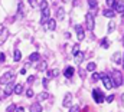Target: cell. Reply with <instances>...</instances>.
Masks as SVG:
<instances>
[{
	"mask_svg": "<svg viewBox=\"0 0 124 112\" xmlns=\"http://www.w3.org/2000/svg\"><path fill=\"white\" fill-rule=\"evenodd\" d=\"M110 79H111L113 86H116V88L117 86H121L124 82V76L120 70H113V76H110Z\"/></svg>",
	"mask_w": 124,
	"mask_h": 112,
	"instance_id": "obj_1",
	"label": "cell"
},
{
	"mask_svg": "<svg viewBox=\"0 0 124 112\" xmlns=\"http://www.w3.org/2000/svg\"><path fill=\"white\" fill-rule=\"evenodd\" d=\"M93 98H94V101L97 102V104H102L104 102V99H105V96H104V93L98 89V88H94V91H93Z\"/></svg>",
	"mask_w": 124,
	"mask_h": 112,
	"instance_id": "obj_2",
	"label": "cell"
},
{
	"mask_svg": "<svg viewBox=\"0 0 124 112\" xmlns=\"http://www.w3.org/2000/svg\"><path fill=\"white\" fill-rule=\"evenodd\" d=\"M100 79L102 81V84H104V88H105V89H113V84H111L110 76H107L105 73H100Z\"/></svg>",
	"mask_w": 124,
	"mask_h": 112,
	"instance_id": "obj_3",
	"label": "cell"
},
{
	"mask_svg": "<svg viewBox=\"0 0 124 112\" xmlns=\"http://www.w3.org/2000/svg\"><path fill=\"white\" fill-rule=\"evenodd\" d=\"M85 20H87V29L88 30H91V32H94V16L91 14V13H87L85 14Z\"/></svg>",
	"mask_w": 124,
	"mask_h": 112,
	"instance_id": "obj_4",
	"label": "cell"
},
{
	"mask_svg": "<svg viewBox=\"0 0 124 112\" xmlns=\"http://www.w3.org/2000/svg\"><path fill=\"white\" fill-rule=\"evenodd\" d=\"M15 79V75L12 73V72H6L1 78H0V84H9V82H12Z\"/></svg>",
	"mask_w": 124,
	"mask_h": 112,
	"instance_id": "obj_5",
	"label": "cell"
},
{
	"mask_svg": "<svg viewBox=\"0 0 124 112\" xmlns=\"http://www.w3.org/2000/svg\"><path fill=\"white\" fill-rule=\"evenodd\" d=\"M75 32H77L78 40H79V42H82V40H84V37H85V33H84L82 26H81V25H77V26H75Z\"/></svg>",
	"mask_w": 124,
	"mask_h": 112,
	"instance_id": "obj_6",
	"label": "cell"
},
{
	"mask_svg": "<svg viewBox=\"0 0 124 112\" xmlns=\"http://www.w3.org/2000/svg\"><path fill=\"white\" fill-rule=\"evenodd\" d=\"M49 16H51V10H49V7L43 9V10H42V17H40V23H46V22L49 20Z\"/></svg>",
	"mask_w": 124,
	"mask_h": 112,
	"instance_id": "obj_7",
	"label": "cell"
},
{
	"mask_svg": "<svg viewBox=\"0 0 124 112\" xmlns=\"http://www.w3.org/2000/svg\"><path fill=\"white\" fill-rule=\"evenodd\" d=\"M113 10H114V13H123L124 12V3L123 1H116L114 6H113Z\"/></svg>",
	"mask_w": 124,
	"mask_h": 112,
	"instance_id": "obj_8",
	"label": "cell"
},
{
	"mask_svg": "<svg viewBox=\"0 0 124 112\" xmlns=\"http://www.w3.org/2000/svg\"><path fill=\"white\" fill-rule=\"evenodd\" d=\"M71 104H72V93H66L65 95V98H63V102H62V105L65 106V108H69L71 106Z\"/></svg>",
	"mask_w": 124,
	"mask_h": 112,
	"instance_id": "obj_9",
	"label": "cell"
},
{
	"mask_svg": "<svg viewBox=\"0 0 124 112\" xmlns=\"http://www.w3.org/2000/svg\"><path fill=\"white\" fill-rule=\"evenodd\" d=\"M123 55H124V52H116L114 55H113V62H116L117 65H120L121 62H123Z\"/></svg>",
	"mask_w": 124,
	"mask_h": 112,
	"instance_id": "obj_10",
	"label": "cell"
},
{
	"mask_svg": "<svg viewBox=\"0 0 124 112\" xmlns=\"http://www.w3.org/2000/svg\"><path fill=\"white\" fill-rule=\"evenodd\" d=\"M74 73H75V69H74L72 66H68V68L63 70V76H65V78H68V79H71Z\"/></svg>",
	"mask_w": 124,
	"mask_h": 112,
	"instance_id": "obj_11",
	"label": "cell"
},
{
	"mask_svg": "<svg viewBox=\"0 0 124 112\" xmlns=\"http://www.w3.org/2000/svg\"><path fill=\"white\" fill-rule=\"evenodd\" d=\"M55 28H56V20L49 17V20L46 22V30H55Z\"/></svg>",
	"mask_w": 124,
	"mask_h": 112,
	"instance_id": "obj_12",
	"label": "cell"
},
{
	"mask_svg": "<svg viewBox=\"0 0 124 112\" xmlns=\"http://www.w3.org/2000/svg\"><path fill=\"white\" fill-rule=\"evenodd\" d=\"M7 36H9V30H7L6 28H1L0 29V42L3 43V42L7 39Z\"/></svg>",
	"mask_w": 124,
	"mask_h": 112,
	"instance_id": "obj_13",
	"label": "cell"
},
{
	"mask_svg": "<svg viewBox=\"0 0 124 112\" xmlns=\"http://www.w3.org/2000/svg\"><path fill=\"white\" fill-rule=\"evenodd\" d=\"M13 88H15V86H13V82H9V84H7V86L4 88V96L12 95V93H13Z\"/></svg>",
	"mask_w": 124,
	"mask_h": 112,
	"instance_id": "obj_14",
	"label": "cell"
},
{
	"mask_svg": "<svg viewBox=\"0 0 124 112\" xmlns=\"http://www.w3.org/2000/svg\"><path fill=\"white\" fill-rule=\"evenodd\" d=\"M102 14H104L105 17H108V19H113V17L116 16V13H114V10H113V9H105V10L102 12Z\"/></svg>",
	"mask_w": 124,
	"mask_h": 112,
	"instance_id": "obj_15",
	"label": "cell"
},
{
	"mask_svg": "<svg viewBox=\"0 0 124 112\" xmlns=\"http://www.w3.org/2000/svg\"><path fill=\"white\" fill-rule=\"evenodd\" d=\"M31 112H42V106L39 102H35L31 105Z\"/></svg>",
	"mask_w": 124,
	"mask_h": 112,
	"instance_id": "obj_16",
	"label": "cell"
},
{
	"mask_svg": "<svg viewBox=\"0 0 124 112\" xmlns=\"http://www.w3.org/2000/svg\"><path fill=\"white\" fill-rule=\"evenodd\" d=\"M13 92H15L16 95H20V93H23V85H20V84L15 85V88H13Z\"/></svg>",
	"mask_w": 124,
	"mask_h": 112,
	"instance_id": "obj_17",
	"label": "cell"
},
{
	"mask_svg": "<svg viewBox=\"0 0 124 112\" xmlns=\"http://www.w3.org/2000/svg\"><path fill=\"white\" fill-rule=\"evenodd\" d=\"M59 75V69H52V70H48V78H56Z\"/></svg>",
	"mask_w": 124,
	"mask_h": 112,
	"instance_id": "obj_18",
	"label": "cell"
},
{
	"mask_svg": "<svg viewBox=\"0 0 124 112\" xmlns=\"http://www.w3.org/2000/svg\"><path fill=\"white\" fill-rule=\"evenodd\" d=\"M49 98V95H48V92H42V93H39V95H36V99L40 102V101H45V99H48Z\"/></svg>",
	"mask_w": 124,
	"mask_h": 112,
	"instance_id": "obj_19",
	"label": "cell"
},
{
	"mask_svg": "<svg viewBox=\"0 0 124 112\" xmlns=\"http://www.w3.org/2000/svg\"><path fill=\"white\" fill-rule=\"evenodd\" d=\"M22 59V53H20V50H15L13 52V60L15 62H19Z\"/></svg>",
	"mask_w": 124,
	"mask_h": 112,
	"instance_id": "obj_20",
	"label": "cell"
},
{
	"mask_svg": "<svg viewBox=\"0 0 124 112\" xmlns=\"http://www.w3.org/2000/svg\"><path fill=\"white\" fill-rule=\"evenodd\" d=\"M95 68H97V65H95L94 62H90V63L87 65V70H88V72H94Z\"/></svg>",
	"mask_w": 124,
	"mask_h": 112,
	"instance_id": "obj_21",
	"label": "cell"
},
{
	"mask_svg": "<svg viewBox=\"0 0 124 112\" xmlns=\"http://www.w3.org/2000/svg\"><path fill=\"white\" fill-rule=\"evenodd\" d=\"M74 57H75V62H77V63H81V62L84 60V55H82V52H79L78 55L74 56Z\"/></svg>",
	"mask_w": 124,
	"mask_h": 112,
	"instance_id": "obj_22",
	"label": "cell"
},
{
	"mask_svg": "<svg viewBox=\"0 0 124 112\" xmlns=\"http://www.w3.org/2000/svg\"><path fill=\"white\" fill-rule=\"evenodd\" d=\"M56 16H58V19H63V16H65V10H63L62 7H59V9H58Z\"/></svg>",
	"mask_w": 124,
	"mask_h": 112,
	"instance_id": "obj_23",
	"label": "cell"
},
{
	"mask_svg": "<svg viewBox=\"0 0 124 112\" xmlns=\"http://www.w3.org/2000/svg\"><path fill=\"white\" fill-rule=\"evenodd\" d=\"M79 53V45L77 43V45H74V48H72V56H77Z\"/></svg>",
	"mask_w": 124,
	"mask_h": 112,
	"instance_id": "obj_24",
	"label": "cell"
},
{
	"mask_svg": "<svg viewBox=\"0 0 124 112\" xmlns=\"http://www.w3.org/2000/svg\"><path fill=\"white\" fill-rule=\"evenodd\" d=\"M29 59H31V62H38V60H39V53H36V52L32 53V55L29 56Z\"/></svg>",
	"mask_w": 124,
	"mask_h": 112,
	"instance_id": "obj_25",
	"label": "cell"
},
{
	"mask_svg": "<svg viewBox=\"0 0 124 112\" xmlns=\"http://www.w3.org/2000/svg\"><path fill=\"white\" fill-rule=\"evenodd\" d=\"M39 7H40V10H43V9L49 7V4H48V0H42V1L39 3Z\"/></svg>",
	"mask_w": 124,
	"mask_h": 112,
	"instance_id": "obj_26",
	"label": "cell"
},
{
	"mask_svg": "<svg viewBox=\"0 0 124 112\" xmlns=\"http://www.w3.org/2000/svg\"><path fill=\"white\" fill-rule=\"evenodd\" d=\"M88 6H90V9L95 10L97 9V0H88Z\"/></svg>",
	"mask_w": 124,
	"mask_h": 112,
	"instance_id": "obj_27",
	"label": "cell"
},
{
	"mask_svg": "<svg viewBox=\"0 0 124 112\" xmlns=\"http://www.w3.org/2000/svg\"><path fill=\"white\" fill-rule=\"evenodd\" d=\"M114 29H116V23H114V20H111L110 25H108V33H113Z\"/></svg>",
	"mask_w": 124,
	"mask_h": 112,
	"instance_id": "obj_28",
	"label": "cell"
},
{
	"mask_svg": "<svg viewBox=\"0 0 124 112\" xmlns=\"http://www.w3.org/2000/svg\"><path fill=\"white\" fill-rule=\"evenodd\" d=\"M46 66H48V65H46V62L43 60V62H40V63L38 65V70H45V69H46Z\"/></svg>",
	"mask_w": 124,
	"mask_h": 112,
	"instance_id": "obj_29",
	"label": "cell"
},
{
	"mask_svg": "<svg viewBox=\"0 0 124 112\" xmlns=\"http://www.w3.org/2000/svg\"><path fill=\"white\" fill-rule=\"evenodd\" d=\"M101 46L105 48V49L110 48V42H108V39H102V40H101Z\"/></svg>",
	"mask_w": 124,
	"mask_h": 112,
	"instance_id": "obj_30",
	"label": "cell"
},
{
	"mask_svg": "<svg viewBox=\"0 0 124 112\" xmlns=\"http://www.w3.org/2000/svg\"><path fill=\"white\" fill-rule=\"evenodd\" d=\"M69 112H79V106H78V105H72V106H69Z\"/></svg>",
	"mask_w": 124,
	"mask_h": 112,
	"instance_id": "obj_31",
	"label": "cell"
},
{
	"mask_svg": "<svg viewBox=\"0 0 124 112\" xmlns=\"http://www.w3.org/2000/svg\"><path fill=\"white\" fill-rule=\"evenodd\" d=\"M16 108H17V106H16L15 104H13V105H9L6 111H7V112H15V111H16Z\"/></svg>",
	"mask_w": 124,
	"mask_h": 112,
	"instance_id": "obj_32",
	"label": "cell"
},
{
	"mask_svg": "<svg viewBox=\"0 0 124 112\" xmlns=\"http://www.w3.org/2000/svg\"><path fill=\"white\" fill-rule=\"evenodd\" d=\"M91 79H93L94 82H97V81L100 79V73H95V72H94L93 75H91Z\"/></svg>",
	"mask_w": 124,
	"mask_h": 112,
	"instance_id": "obj_33",
	"label": "cell"
},
{
	"mask_svg": "<svg viewBox=\"0 0 124 112\" xmlns=\"http://www.w3.org/2000/svg\"><path fill=\"white\" fill-rule=\"evenodd\" d=\"M19 14L23 16V3L22 1H19Z\"/></svg>",
	"mask_w": 124,
	"mask_h": 112,
	"instance_id": "obj_34",
	"label": "cell"
},
{
	"mask_svg": "<svg viewBox=\"0 0 124 112\" xmlns=\"http://www.w3.org/2000/svg\"><path fill=\"white\" fill-rule=\"evenodd\" d=\"M26 96H28V98H32V96H33V89L29 88V89L26 91Z\"/></svg>",
	"mask_w": 124,
	"mask_h": 112,
	"instance_id": "obj_35",
	"label": "cell"
},
{
	"mask_svg": "<svg viewBox=\"0 0 124 112\" xmlns=\"http://www.w3.org/2000/svg\"><path fill=\"white\" fill-rule=\"evenodd\" d=\"M105 101H107L108 104H111V102L114 101V95H110V96H107V98H105Z\"/></svg>",
	"mask_w": 124,
	"mask_h": 112,
	"instance_id": "obj_36",
	"label": "cell"
},
{
	"mask_svg": "<svg viewBox=\"0 0 124 112\" xmlns=\"http://www.w3.org/2000/svg\"><path fill=\"white\" fill-rule=\"evenodd\" d=\"M116 1H117V0H107V6H108V7H113Z\"/></svg>",
	"mask_w": 124,
	"mask_h": 112,
	"instance_id": "obj_37",
	"label": "cell"
},
{
	"mask_svg": "<svg viewBox=\"0 0 124 112\" xmlns=\"http://www.w3.org/2000/svg\"><path fill=\"white\" fill-rule=\"evenodd\" d=\"M29 4H31L32 7H36L38 6V0H29Z\"/></svg>",
	"mask_w": 124,
	"mask_h": 112,
	"instance_id": "obj_38",
	"label": "cell"
},
{
	"mask_svg": "<svg viewBox=\"0 0 124 112\" xmlns=\"http://www.w3.org/2000/svg\"><path fill=\"white\" fill-rule=\"evenodd\" d=\"M35 79H36V76H29V78H28V84H33Z\"/></svg>",
	"mask_w": 124,
	"mask_h": 112,
	"instance_id": "obj_39",
	"label": "cell"
},
{
	"mask_svg": "<svg viewBox=\"0 0 124 112\" xmlns=\"http://www.w3.org/2000/svg\"><path fill=\"white\" fill-rule=\"evenodd\" d=\"M4 60H6V55H4V53H0V63L4 62Z\"/></svg>",
	"mask_w": 124,
	"mask_h": 112,
	"instance_id": "obj_40",
	"label": "cell"
},
{
	"mask_svg": "<svg viewBox=\"0 0 124 112\" xmlns=\"http://www.w3.org/2000/svg\"><path fill=\"white\" fill-rule=\"evenodd\" d=\"M42 84H43V88H48V79L45 78V79L42 81Z\"/></svg>",
	"mask_w": 124,
	"mask_h": 112,
	"instance_id": "obj_41",
	"label": "cell"
},
{
	"mask_svg": "<svg viewBox=\"0 0 124 112\" xmlns=\"http://www.w3.org/2000/svg\"><path fill=\"white\" fill-rule=\"evenodd\" d=\"M15 112H25V108L19 106V108H16V111H15Z\"/></svg>",
	"mask_w": 124,
	"mask_h": 112,
	"instance_id": "obj_42",
	"label": "cell"
},
{
	"mask_svg": "<svg viewBox=\"0 0 124 112\" xmlns=\"http://www.w3.org/2000/svg\"><path fill=\"white\" fill-rule=\"evenodd\" d=\"M20 73H22V75H26V68H23V69L20 70Z\"/></svg>",
	"mask_w": 124,
	"mask_h": 112,
	"instance_id": "obj_43",
	"label": "cell"
},
{
	"mask_svg": "<svg viewBox=\"0 0 124 112\" xmlns=\"http://www.w3.org/2000/svg\"><path fill=\"white\" fill-rule=\"evenodd\" d=\"M121 65H123V68H124V55H123V62H121Z\"/></svg>",
	"mask_w": 124,
	"mask_h": 112,
	"instance_id": "obj_44",
	"label": "cell"
},
{
	"mask_svg": "<svg viewBox=\"0 0 124 112\" xmlns=\"http://www.w3.org/2000/svg\"><path fill=\"white\" fill-rule=\"evenodd\" d=\"M123 25H124V12H123Z\"/></svg>",
	"mask_w": 124,
	"mask_h": 112,
	"instance_id": "obj_45",
	"label": "cell"
},
{
	"mask_svg": "<svg viewBox=\"0 0 124 112\" xmlns=\"http://www.w3.org/2000/svg\"><path fill=\"white\" fill-rule=\"evenodd\" d=\"M123 46H124V37H123Z\"/></svg>",
	"mask_w": 124,
	"mask_h": 112,
	"instance_id": "obj_46",
	"label": "cell"
}]
</instances>
